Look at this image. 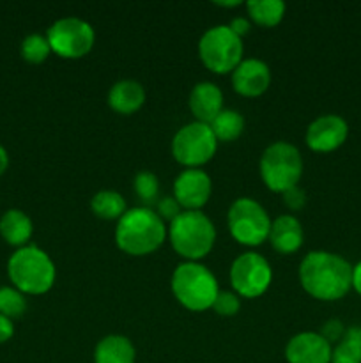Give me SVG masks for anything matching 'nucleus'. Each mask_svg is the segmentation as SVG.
I'll list each match as a JSON object with an SVG mask.
<instances>
[{
	"instance_id": "nucleus-34",
	"label": "nucleus",
	"mask_w": 361,
	"mask_h": 363,
	"mask_svg": "<svg viewBox=\"0 0 361 363\" xmlns=\"http://www.w3.org/2000/svg\"><path fill=\"white\" fill-rule=\"evenodd\" d=\"M353 287L357 294L361 296V262L353 266Z\"/></svg>"
},
{
	"instance_id": "nucleus-2",
	"label": "nucleus",
	"mask_w": 361,
	"mask_h": 363,
	"mask_svg": "<svg viewBox=\"0 0 361 363\" xmlns=\"http://www.w3.org/2000/svg\"><path fill=\"white\" fill-rule=\"evenodd\" d=\"M165 238V222L147 206L124 213L115 229L117 247L130 255L152 254L161 247Z\"/></svg>"
},
{
	"instance_id": "nucleus-1",
	"label": "nucleus",
	"mask_w": 361,
	"mask_h": 363,
	"mask_svg": "<svg viewBox=\"0 0 361 363\" xmlns=\"http://www.w3.org/2000/svg\"><path fill=\"white\" fill-rule=\"evenodd\" d=\"M299 280L310 296L336 301L353 287V266L331 252H310L299 264Z\"/></svg>"
},
{
	"instance_id": "nucleus-12",
	"label": "nucleus",
	"mask_w": 361,
	"mask_h": 363,
	"mask_svg": "<svg viewBox=\"0 0 361 363\" xmlns=\"http://www.w3.org/2000/svg\"><path fill=\"white\" fill-rule=\"evenodd\" d=\"M212 183L207 172L200 169H186L176 177L173 199L184 211H200L211 197Z\"/></svg>"
},
{
	"instance_id": "nucleus-25",
	"label": "nucleus",
	"mask_w": 361,
	"mask_h": 363,
	"mask_svg": "<svg viewBox=\"0 0 361 363\" xmlns=\"http://www.w3.org/2000/svg\"><path fill=\"white\" fill-rule=\"evenodd\" d=\"M50 52H52V46H50L48 38L41 34H28L20 46L21 57L30 64L45 62Z\"/></svg>"
},
{
	"instance_id": "nucleus-22",
	"label": "nucleus",
	"mask_w": 361,
	"mask_h": 363,
	"mask_svg": "<svg viewBox=\"0 0 361 363\" xmlns=\"http://www.w3.org/2000/svg\"><path fill=\"white\" fill-rule=\"evenodd\" d=\"M214 133L216 140L222 142H232L237 137H241L244 130V117L241 116L237 110L223 108L218 116L212 119V123L209 124Z\"/></svg>"
},
{
	"instance_id": "nucleus-33",
	"label": "nucleus",
	"mask_w": 361,
	"mask_h": 363,
	"mask_svg": "<svg viewBox=\"0 0 361 363\" xmlns=\"http://www.w3.org/2000/svg\"><path fill=\"white\" fill-rule=\"evenodd\" d=\"M229 27L232 28L239 38H243V35L250 30V21H248L246 18H234V20L230 21Z\"/></svg>"
},
{
	"instance_id": "nucleus-21",
	"label": "nucleus",
	"mask_w": 361,
	"mask_h": 363,
	"mask_svg": "<svg viewBox=\"0 0 361 363\" xmlns=\"http://www.w3.org/2000/svg\"><path fill=\"white\" fill-rule=\"evenodd\" d=\"M248 16L262 27H275L285 14V4L282 0H248Z\"/></svg>"
},
{
	"instance_id": "nucleus-7",
	"label": "nucleus",
	"mask_w": 361,
	"mask_h": 363,
	"mask_svg": "<svg viewBox=\"0 0 361 363\" xmlns=\"http://www.w3.org/2000/svg\"><path fill=\"white\" fill-rule=\"evenodd\" d=\"M198 55L207 69L219 74L230 73L243 60V39L229 25H216L202 34Z\"/></svg>"
},
{
	"instance_id": "nucleus-27",
	"label": "nucleus",
	"mask_w": 361,
	"mask_h": 363,
	"mask_svg": "<svg viewBox=\"0 0 361 363\" xmlns=\"http://www.w3.org/2000/svg\"><path fill=\"white\" fill-rule=\"evenodd\" d=\"M134 194L145 202V204H152L156 202L159 195V181L156 177V174L149 172V170H142L134 176L133 181Z\"/></svg>"
},
{
	"instance_id": "nucleus-9",
	"label": "nucleus",
	"mask_w": 361,
	"mask_h": 363,
	"mask_svg": "<svg viewBox=\"0 0 361 363\" xmlns=\"http://www.w3.org/2000/svg\"><path fill=\"white\" fill-rule=\"evenodd\" d=\"M216 147H218V140L211 126L198 121L180 128L172 138L173 158L188 169H198L207 163L214 156Z\"/></svg>"
},
{
	"instance_id": "nucleus-24",
	"label": "nucleus",
	"mask_w": 361,
	"mask_h": 363,
	"mask_svg": "<svg viewBox=\"0 0 361 363\" xmlns=\"http://www.w3.org/2000/svg\"><path fill=\"white\" fill-rule=\"evenodd\" d=\"M92 213L103 220H115L126 213V201L113 190H101L92 197Z\"/></svg>"
},
{
	"instance_id": "nucleus-14",
	"label": "nucleus",
	"mask_w": 361,
	"mask_h": 363,
	"mask_svg": "<svg viewBox=\"0 0 361 363\" xmlns=\"http://www.w3.org/2000/svg\"><path fill=\"white\" fill-rule=\"evenodd\" d=\"M331 344L315 332H303L287 342L285 358L289 363H331Z\"/></svg>"
},
{
	"instance_id": "nucleus-11",
	"label": "nucleus",
	"mask_w": 361,
	"mask_h": 363,
	"mask_svg": "<svg viewBox=\"0 0 361 363\" xmlns=\"http://www.w3.org/2000/svg\"><path fill=\"white\" fill-rule=\"evenodd\" d=\"M273 272L265 257L255 252L239 255L230 266V284L237 296L258 298L271 286Z\"/></svg>"
},
{
	"instance_id": "nucleus-4",
	"label": "nucleus",
	"mask_w": 361,
	"mask_h": 363,
	"mask_svg": "<svg viewBox=\"0 0 361 363\" xmlns=\"http://www.w3.org/2000/svg\"><path fill=\"white\" fill-rule=\"evenodd\" d=\"M168 238L177 254L197 262L214 247L216 229L202 211H180V215L170 222Z\"/></svg>"
},
{
	"instance_id": "nucleus-20",
	"label": "nucleus",
	"mask_w": 361,
	"mask_h": 363,
	"mask_svg": "<svg viewBox=\"0 0 361 363\" xmlns=\"http://www.w3.org/2000/svg\"><path fill=\"white\" fill-rule=\"evenodd\" d=\"M137 351L124 335H106L94 350L96 363H134Z\"/></svg>"
},
{
	"instance_id": "nucleus-32",
	"label": "nucleus",
	"mask_w": 361,
	"mask_h": 363,
	"mask_svg": "<svg viewBox=\"0 0 361 363\" xmlns=\"http://www.w3.org/2000/svg\"><path fill=\"white\" fill-rule=\"evenodd\" d=\"M13 335H14L13 321H11L9 318H6V315L0 314V344L11 340V337Z\"/></svg>"
},
{
	"instance_id": "nucleus-17",
	"label": "nucleus",
	"mask_w": 361,
	"mask_h": 363,
	"mask_svg": "<svg viewBox=\"0 0 361 363\" xmlns=\"http://www.w3.org/2000/svg\"><path fill=\"white\" fill-rule=\"evenodd\" d=\"M268 240L271 241L273 248L280 254H294L303 245V227H301L299 220L296 216L282 215L275 222H271Z\"/></svg>"
},
{
	"instance_id": "nucleus-10",
	"label": "nucleus",
	"mask_w": 361,
	"mask_h": 363,
	"mask_svg": "<svg viewBox=\"0 0 361 363\" xmlns=\"http://www.w3.org/2000/svg\"><path fill=\"white\" fill-rule=\"evenodd\" d=\"M52 52L64 59H80L87 55L96 41V32L88 21L76 16L57 20L46 32Z\"/></svg>"
},
{
	"instance_id": "nucleus-8",
	"label": "nucleus",
	"mask_w": 361,
	"mask_h": 363,
	"mask_svg": "<svg viewBox=\"0 0 361 363\" xmlns=\"http://www.w3.org/2000/svg\"><path fill=\"white\" fill-rule=\"evenodd\" d=\"M229 230L236 241L246 247H258L269 238L271 220L268 211L253 199H237L229 209Z\"/></svg>"
},
{
	"instance_id": "nucleus-30",
	"label": "nucleus",
	"mask_w": 361,
	"mask_h": 363,
	"mask_svg": "<svg viewBox=\"0 0 361 363\" xmlns=\"http://www.w3.org/2000/svg\"><path fill=\"white\" fill-rule=\"evenodd\" d=\"M343 333H345V328H343L342 321H338V319H329L328 323H324V326H322L321 330V335L324 337L329 344L336 342V340L340 342Z\"/></svg>"
},
{
	"instance_id": "nucleus-19",
	"label": "nucleus",
	"mask_w": 361,
	"mask_h": 363,
	"mask_svg": "<svg viewBox=\"0 0 361 363\" xmlns=\"http://www.w3.org/2000/svg\"><path fill=\"white\" fill-rule=\"evenodd\" d=\"M144 103L145 91L137 80H119L108 92V105L124 116L137 112Z\"/></svg>"
},
{
	"instance_id": "nucleus-13",
	"label": "nucleus",
	"mask_w": 361,
	"mask_h": 363,
	"mask_svg": "<svg viewBox=\"0 0 361 363\" xmlns=\"http://www.w3.org/2000/svg\"><path fill=\"white\" fill-rule=\"evenodd\" d=\"M349 135V124L336 113L321 116L308 126L306 144L315 152H331L343 145Z\"/></svg>"
},
{
	"instance_id": "nucleus-18",
	"label": "nucleus",
	"mask_w": 361,
	"mask_h": 363,
	"mask_svg": "<svg viewBox=\"0 0 361 363\" xmlns=\"http://www.w3.org/2000/svg\"><path fill=\"white\" fill-rule=\"evenodd\" d=\"M32 233H34V225H32L30 216L21 209H7L0 216V236L11 247H27Z\"/></svg>"
},
{
	"instance_id": "nucleus-31",
	"label": "nucleus",
	"mask_w": 361,
	"mask_h": 363,
	"mask_svg": "<svg viewBox=\"0 0 361 363\" xmlns=\"http://www.w3.org/2000/svg\"><path fill=\"white\" fill-rule=\"evenodd\" d=\"M283 201H285V204L289 206L290 209H294V211H296V209L303 208L304 202H306V199H304V191L301 190L299 186H294L283 194Z\"/></svg>"
},
{
	"instance_id": "nucleus-28",
	"label": "nucleus",
	"mask_w": 361,
	"mask_h": 363,
	"mask_svg": "<svg viewBox=\"0 0 361 363\" xmlns=\"http://www.w3.org/2000/svg\"><path fill=\"white\" fill-rule=\"evenodd\" d=\"M212 308L218 315H236L241 308L239 296L236 293H230V291H219L218 296H216Z\"/></svg>"
},
{
	"instance_id": "nucleus-5",
	"label": "nucleus",
	"mask_w": 361,
	"mask_h": 363,
	"mask_svg": "<svg viewBox=\"0 0 361 363\" xmlns=\"http://www.w3.org/2000/svg\"><path fill=\"white\" fill-rule=\"evenodd\" d=\"M172 293L183 307L193 312L212 308L219 293L214 275L200 262H180L172 273Z\"/></svg>"
},
{
	"instance_id": "nucleus-6",
	"label": "nucleus",
	"mask_w": 361,
	"mask_h": 363,
	"mask_svg": "<svg viewBox=\"0 0 361 363\" xmlns=\"http://www.w3.org/2000/svg\"><path fill=\"white\" fill-rule=\"evenodd\" d=\"M303 174V158L299 149L289 142L268 145L260 158V177L265 186L276 194H285L297 186Z\"/></svg>"
},
{
	"instance_id": "nucleus-36",
	"label": "nucleus",
	"mask_w": 361,
	"mask_h": 363,
	"mask_svg": "<svg viewBox=\"0 0 361 363\" xmlns=\"http://www.w3.org/2000/svg\"><path fill=\"white\" fill-rule=\"evenodd\" d=\"M218 6H225V7H236V6H239V2H218Z\"/></svg>"
},
{
	"instance_id": "nucleus-16",
	"label": "nucleus",
	"mask_w": 361,
	"mask_h": 363,
	"mask_svg": "<svg viewBox=\"0 0 361 363\" xmlns=\"http://www.w3.org/2000/svg\"><path fill=\"white\" fill-rule=\"evenodd\" d=\"M190 108L198 123L211 124L223 110V92L212 82H200L190 92Z\"/></svg>"
},
{
	"instance_id": "nucleus-35",
	"label": "nucleus",
	"mask_w": 361,
	"mask_h": 363,
	"mask_svg": "<svg viewBox=\"0 0 361 363\" xmlns=\"http://www.w3.org/2000/svg\"><path fill=\"white\" fill-rule=\"evenodd\" d=\"M7 167H9V155H7V151L4 149V145H0V177L4 176Z\"/></svg>"
},
{
	"instance_id": "nucleus-26",
	"label": "nucleus",
	"mask_w": 361,
	"mask_h": 363,
	"mask_svg": "<svg viewBox=\"0 0 361 363\" xmlns=\"http://www.w3.org/2000/svg\"><path fill=\"white\" fill-rule=\"evenodd\" d=\"M25 311H27V300L23 293H20L16 287H0V314L13 321L21 318Z\"/></svg>"
},
{
	"instance_id": "nucleus-29",
	"label": "nucleus",
	"mask_w": 361,
	"mask_h": 363,
	"mask_svg": "<svg viewBox=\"0 0 361 363\" xmlns=\"http://www.w3.org/2000/svg\"><path fill=\"white\" fill-rule=\"evenodd\" d=\"M156 213H158L159 218H161L163 222H165V220L173 222V220L180 215V206L173 197H163L161 201L158 202V211Z\"/></svg>"
},
{
	"instance_id": "nucleus-15",
	"label": "nucleus",
	"mask_w": 361,
	"mask_h": 363,
	"mask_svg": "<svg viewBox=\"0 0 361 363\" xmlns=\"http://www.w3.org/2000/svg\"><path fill=\"white\" fill-rule=\"evenodd\" d=\"M271 84L269 66L260 59H244L232 71L234 91L246 98H255L268 91Z\"/></svg>"
},
{
	"instance_id": "nucleus-23",
	"label": "nucleus",
	"mask_w": 361,
	"mask_h": 363,
	"mask_svg": "<svg viewBox=\"0 0 361 363\" xmlns=\"http://www.w3.org/2000/svg\"><path fill=\"white\" fill-rule=\"evenodd\" d=\"M331 363H361V326L345 330L342 340L333 347Z\"/></svg>"
},
{
	"instance_id": "nucleus-3",
	"label": "nucleus",
	"mask_w": 361,
	"mask_h": 363,
	"mask_svg": "<svg viewBox=\"0 0 361 363\" xmlns=\"http://www.w3.org/2000/svg\"><path fill=\"white\" fill-rule=\"evenodd\" d=\"M7 275L20 293L45 294L55 284L57 269L50 255L35 245L16 248L7 262Z\"/></svg>"
}]
</instances>
